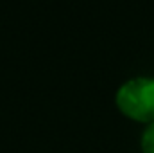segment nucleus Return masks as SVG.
<instances>
[{"label": "nucleus", "mask_w": 154, "mask_h": 153, "mask_svg": "<svg viewBox=\"0 0 154 153\" xmlns=\"http://www.w3.org/2000/svg\"><path fill=\"white\" fill-rule=\"evenodd\" d=\"M142 151L154 153V122H151L147 126V130L142 135Z\"/></svg>", "instance_id": "obj_2"}, {"label": "nucleus", "mask_w": 154, "mask_h": 153, "mask_svg": "<svg viewBox=\"0 0 154 153\" xmlns=\"http://www.w3.org/2000/svg\"><path fill=\"white\" fill-rule=\"evenodd\" d=\"M116 106L138 122H154V77H134L116 92Z\"/></svg>", "instance_id": "obj_1"}]
</instances>
